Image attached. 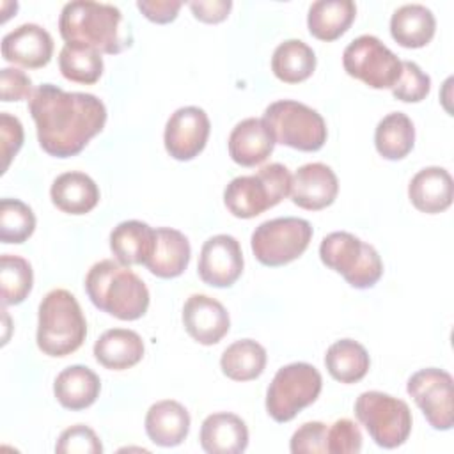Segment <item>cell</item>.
<instances>
[{"mask_svg":"<svg viewBox=\"0 0 454 454\" xmlns=\"http://www.w3.org/2000/svg\"><path fill=\"white\" fill-rule=\"evenodd\" d=\"M199 277L213 287H231L243 273V252L231 234H216L204 241L199 257Z\"/></svg>","mask_w":454,"mask_h":454,"instance_id":"obj_14","label":"cell"},{"mask_svg":"<svg viewBox=\"0 0 454 454\" xmlns=\"http://www.w3.org/2000/svg\"><path fill=\"white\" fill-rule=\"evenodd\" d=\"M94 356L110 371H124L142 360L144 340L133 330L112 328L94 342Z\"/></svg>","mask_w":454,"mask_h":454,"instance_id":"obj_24","label":"cell"},{"mask_svg":"<svg viewBox=\"0 0 454 454\" xmlns=\"http://www.w3.org/2000/svg\"><path fill=\"white\" fill-rule=\"evenodd\" d=\"M429 90H431L429 74H426L415 62L403 60L401 76L392 87L394 98L404 103H419L426 99Z\"/></svg>","mask_w":454,"mask_h":454,"instance_id":"obj_36","label":"cell"},{"mask_svg":"<svg viewBox=\"0 0 454 454\" xmlns=\"http://www.w3.org/2000/svg\"><path fill=\"white\" fill-rule=\"evenodd\" d=\"M376 151L385 160H403L415 145V128L411 119L403 112L385 115L374 131Z\"/></svg>","mask_w":454,"mask_h":454,"instance_id":"obj_30","label":"cell"},{"mask_svg":"<svg viewBox=\"0 0 454 454\" xmlns=\"http://www.w3.org/2000/svg\"><path fill=\"white\" fill-rule=\"evenodd\" d=\"M193 16L204 23H220L229 16L231 0H197L188 4Z\"/></svg>","mask_w":454,"mask_h":454,"instance_id":"obj_43","label":"cell"},{"mask_svg":"<svg viewBox=\"0 0 454 454\" xmlns=\"http://www.w3.org/2000/svg\"><path fill=\"white\" fill-rule=\"evenodd\" d=\"M326 424L323 422H305L291 436L289 449L293 454H323L326 450Z\"/></svg>","mask_w":454,"mask_h":454,"instance_id":"obj_39","label":"cell"},{"mask_svg":"<svg viewBox=\"0 0 454 454\" xmlns=\"http://www.w3.org/2000/svg\"><path fill=\"white\" fill-rule=\"evenodd\" d=\"M355 415L374 443L383 449L403 445L411 433L408 404L385 392H362L355 401Z\"/></svg>","mask_w":454,"mask_h":454,"instance_id":"obj_9","label":"cell"},{"mask_svg":"<svg viewBox=\"0 0 454 454\" xmlns=\"http://www.w3.org/2000/svg\"><path fill=\"white\" fill-rule=\"evenodd\" d=\"M275 149L273 135L266 122L248 117L238 122L229 135V154L241 167L261 165Z\"/></svg>","mask_w":454,"mask_h":454,"instance_id":"obj_18","label":"cell"},{"mask_svg":"<svg viewBox=\"0 0 454 454\" xmlns=\"http://www.w3.org/2000/svg\"><path fill=\"white\" fill-rule=\"evenodd\" d=\"M85 291L99 310L122 321L142 317L149 307V289L144 280L114 259L92 264L85 277Z\"/></svg>","mask_w":454,"mask_h":454,"instance_id":"obj_3","label":"cell"},{"mask_svg":"<svg viewBox=\"0 0 454 454\" xmlns=\"http://www.w3.org/2000/svg\"><path fill=\"white\" fill-rule=\"evenodd\" d=\"M452 376L438 367H426L413 372L406 383L408 394L422 410L433 429L449 431L454 424Z\"/></svg>","mask_w":454,"mask_h":454,"instance_id":"obj_12","label":"cell"},{"mask_svg":"<svg viewBox=\"0 0 454 454\" xmlns=\"http://www.w3.org/2000/svg\"><path fill=\"white\" fill-rule=\"evenodd\" d=\"M344 71L371 89H392L401 76L403 60L376 35L353 39L342 53Z\"/></svg>","mask_w":454,"mask_h":454,"instance_id":"obj_11","label":"cell"},{"mask_svg":"<svg viewBox=\"0 0 454 454\" xmlns=\"http://www.w3.org/2000/svg\"><path fill=\"white\" fill-rule=\"evenodd\" d=\"M266 349L252 340L241 339L232 342L220 358L222 372L234 381H250L262 374L266 367Z\"/></svg>","mask_w":454,"mask_h":454,"instance_id":"obj_32","label":"cell"},{"mask_svg":"<svg viewBox=\"0 0 454 454\" xmlns=\"http://www.w3.org/2000/svg\"><path fill=\"white\" fill-rule=\"evenodd\" d=\"M55 452L59 454H101L103 445L99 436L85 424H76L64 429L57 440Z\"/></svg>","mask_w":454,"mask_h":454,"instance_id":"obj_37","label":"cell"},{"mask_svg":"<svg viewBox=\"0 0 454 454\" xmlns=\"http://www.w3.org/2000/svg\"><path fill=\"white\" fill-rule=\"evenodd\" d=\"M291 177L282 163L264 165L252 176L234 177L223 190V204L236 218H254L289 195Z\"/></svg>","mask_w":454,"mask_h":454,"instance_id":"obj_5","label":"cell"},{"mask_svg":"<svg viewBox=\"0 0 454 454\" xmlns=\"http://www.w3.org/2000/svg\"><path fill=\"white\" fill-rule=\"evenodd\" d=\"M319 257L323 264L340 273L356 289L372 287L383 275V262L376 248L346 231L325 236L319 245Z\"/></svg>","mask_w":454,"mask_h":454,"instance_id":"obj_6","label":"cell"},{"mask_svg":"<svg viewBox=\"0 0 454 454\" xmlns=\"http://www.w3.org/2000/svg\"><path fill=\"white\" fill-rule=\"evenodd\" d=\"M360 449L362 433L351 419H339L328 427L326 450L330 454H356Z\"/></svg>","mask_w":454,"mask_h":454,"instance_id":"obj_38","label":"cell"},{"mask_svg":"<svg viewBox=\"0 0 454 454\" xmlns=\"http://www.w3.org/2000/svg\"><path fill=\"white\" fill-rule=\"evenodd\" d=\"M209 117L199 106L177 108L165 124L163 142L167 153L179 161L199 156L209 137Z\"/></svg>","mask_w":454,"mask_h":454,"instance_id":"obj_13","label":"cell"},{"mask_svg":"<svg viewBox=\"0 0 454 454\" xmlns=\"http://www.w3.org/2000/svg\"><path fill=\"white\" fill-rule=\"evenodd\" d=\"M35 231L32 207L18 199H2L0 204V239L2 243H23Z\"/></svg>","mask_w":454,"mask_h":454,"instance_id":"obj_35","label":"cell"},{"mask_svg":"<svg viewBox=\"0 0 454 454\" xmlns=\"http://www.w3.org/2000/svg\"><path fill=\"white\" fill-rule=\"evenodd\" d=\"M434 30V14L422 4L401 5L390 18V35L403 48L426 46L433 39Z\"/></svg>","mask_w":454,"mask_h":454,"instance_id":"obj_27","label":"cell"},{"mask_svg":"<svg viewBox=\"0 0 454 454\" xmlns=\"http://www.w3.org/2000/svg\"><path fill=\"white\" fill-rule=\"evenodd\" d=\"M190 422V413L181 403L163 399L147 410L145 433L160 447H176L188 436Z\"/></svg>","mask_w":454,"mask_h":454,"instance_id":"obj_20","label":"cell"},{"mask_svg":"<svg viewBox=\"0 0 454 454\" xmlns=\"http://www.w3.org/2000/svg\"><path fill=\"white\" fill-rule=\"evenodd\" d=\"M101 390L99 376L85 365H69L59 372L53 383V394L60 406L78 411L85 410L98 399Z\"/></svg>","mask_w":454,"mask_h":454,"instance_id":"obj_26","label":"cell"},{"mask_svg":"<svg viewBox=\"0 0 454 454\" xmlns=\"http://www.w3.org/2000/svg\"><path fill=\"white\" fill-rule=\"evenodd\" d=\"M51 202L67 215H85L99 202V188L83 172H64L51 183Z\"/></svg>","mask_w":454,"mask_h":454,"instance_id":"obj_23","label":"cell"},{"mask_svg":"<svg viewBox=\"0 0 454 454\" xmlns=\"http://www.w3.org/2000/svg\"><path fill=\"white\" fill-rule=\"evenodd\" d=\"M59 69L69 82L92 85L103 74V57L90 48L64 44L59 53Z\"/></svg>","mask_w":454,"mask_h":454,"instance_id":"obj_33","label":"cell"},{"mask_svg":"<svg viewBox=\"0 0 454 454\" xmlns=\"http://www.w3.org/2000/svg\"><path fill=\"white\" fill-rule=\"evenodd\" d=\"M0 142L4 156V172L9 168L11 160L18 154L23 145V126L18 117L2 112L0 114Z\"/></svg>","mask_w":454,"mask_h":454,"instance_id":"obj_41","label":"cell"},{"mask_svg":"<svg viewBox=\"0 0 454 454\" xmlns=\"http://www.w3.org/2000/svg\"><path fill=\"white\" fill-rule=\"evenodd\" d=\"M323 378L307 362L280 367L266 392V411L277 422H289L321 394Z\"/></svg>","mask_w":454,"mask_h":454,"instance_id":"obj_8","label":"cell"},{"mask_svg":"<svg viewBox=\"0 0 454 454\" xmlns=\"http://www.w3.org/2000/svg\"><path fill=\"white\" fill-rule=\"evenodd\" d=\"M408 197L411 204L427 215L445 211L452 204V177L443 167H426L419 170L410 184Z\"/></svg>","mask_w":454,"mask_h":454,"instance_id":"obj_21","label":"cell"},{"mask_svg":"<svg viewBox=\"0 0 454 454\" xmlns=\"http://www.w3.org/2000/svg\"><path fill=\"white\" fill-rule=\"evenodd\" d=\"M59 32L66 44L83 46L99 53H121L133 44L131 32L122 25V12L112 4L74 0L62 7Z\"/></svg>","mask_w":454,"mask_h":454,"instance_id":"obj_2","label":"cell"},{"mask_svg":"<svg viewBox=\"0 0 454 454\" xmlns=\"http://www.w3.org/2000/svg\"><path fill=\"white\" fill-rule=\"evenodd\" d=\"M339 193L335 172L319 161L301 165L291 177V200L309 211H319L333 204Z\"/></svg>","mask_w":454,"mask_h":454,"instance_id":"obj_16","label":"cell"},{"mask_svg":"<svg viewBox=\"0 0 454 454\" xmlns=\"http://www.w3.org/2000/svg\"><path fill=\"white\" fill-rule=\"evenodd\" d=\"M138 11L154 23H170L177 18L183 2L179 0H138Z\"/></svg>","mask_w":454,"mask_h":454,"instance_id":"obj_42","label":"cell"},{"mask_svg":"<svg viewBox=\"0 0 454 454\" xmlns=\"http://www.w3.org/2000/svg\"><path fill=\"white\" fill-rule=\"evenodd\" d=\"M262 121L266 122L275 144H282L298 151H319L326 142V122L314 108L293 101L280 99L266 106Z\"/></svg>","mask_w":454,"mask_h":454,"instance_id":"obj_7","label":"cell"},{"mask_svg":"<svg viewBox=\"0 0 454 454\" xmlns=\"http://www.w3.org/2000/svg\"><path fill=\"white\" fill-rule=\"evenodd\" d=\"M190 255V241L181 231L172 227H160L156 229L154 252L145 266L153 275L160 278H176L188 268Z\"/></svg>","mask_w":454,"mask_h":454,"instance_id":"obj_25","label":"cell"},{"mask_svg":"<svg viewBox=\"0 0 454 454\" xmlns=\"http://www.w3.org/2000/svg\"><path fill=\"white\" fill-rule=\"evenodd\" d=\"M156 245V229L140 220L121 222L110 232V250L124 266L145 264Z\"/></svg>","mask_w":454,"mask_h":454,"instance_id":"obj_22","label":"cell"},{"mask_svg":"<svg viewBox=\"0 0 454 454\" xmlns=\"http://www.w3.org/2000/svg\"><path fill=\"white\" fill-rule=\"evenodd\" d=\"M34 89L32 80L27 73L18 67H4L0 71V98L2 101H21L30 99Z\"/></svg>","mask_w":454,"mask_h":454,"instance_id":"obj_40","label":"cell"},{"mask_svg":"<svg viewBox=\"0 0 454 454\" xmlns=\"http://www.w3.org/2000/svg\"><path fill=\"white\" fill-rule=\"evenodd\" d=\"M85 335L87 323L76 298L66 289H51L39 303L37 348L48 356H67Z\"/></svg>","mask_w":454,"mask_h":454,"instance_id":"obj_4","label":"cell"},{"mask_svg":"<svg viewBox=\"0 0 454 454\" xmlns=\"http://www.w3.org/2000/svg\"><path fill=\"white\" fill-rule=\"evenodd\" d=\"M53 55V39L48 30L35 23H23L4 35L2 57L7 62L28 69L44 67Z\"/></svg>","mask_w":454,"mask_h":454,"instance_id":"obj_17","label":"cell"},{"mask_svg":"<svg viewBox=\"0 0 454 454\" xmlns=\"http://www.w3.org/2000/svg\"><path fill=\"white\" fill-rule=\"evenodd\" d=\"M312 239V225L298 216L266 220L255 227L250 247L255 259L264 266H284L298 259Z\"/></svg>","mask_w":454,"mask_h":454,"instance_id":"obj_10","label":"cell"},{"mask_svg":"<svg viewBox=\"0 0 454 454\" xmlns=\"http://www.w3.org/2000/svg\"><path fill=\"white\" fill-rule=\"evenodd\" d=\"M34 273L27 259L12 254H4L0 257V287H2V303L18 305L32 291Z\"/></svg>","mask_w":454,"mask_h":454,"instance_id":"obj_34","label":"cell"},{"mask_svg":"<svg viewBox=\"0 0 454 454\" xmlns=\"http://www.w3.org/2000/svg\"><path fill=\"white\" fill-rule=\"evenodd\" d=\"M28 112L44 153L57 158L78 154L106 122L105 103L89 92H67L53 83L34 89Z\"/></svg>","mask_w":454,"mask_h":454,"instance_id":"obj_1","label":"cell"},{"mask_svg":"<svg viewBox=\"0 0 454 454\" xmlns=\"http://www.w3.org/2000/svg\"><path fill=\"white\" fill-rule=\"evenodd\" d=\"M316 69L314 50L300 39H287L280 43L271 57L273 74L286 83H300L307 80Z\"/></svg>","mask_w":454,"mask_h":454,"instance_id":"obj_31","label":"cell"},{"mask_svg":"<svg viewBox=\"0 0 454 454\" xmlns=\"http://www.w3.org/2000/svg\"><path fill=\"white\" fill-rule=\"evenodd\" d=\"M183 325L193 340L213 346L227 335L231 319L218 300L207 294H192L183 307Z\"/></svg>","mask_w":454,"mask_h":454,"instance_id":"obj_15","label":"cell"},{"mask_svg":"<svg viewBox=\"0 0 454 454\" xmlns=\"http://www.w3.org/2000/svg\"><path fill=\"white\" fill-rule=\"evenodd\" d=\"M325 365L333 380L340 383H356L367 374L371 358L360 342L340 339L326 349Z\"/></svg>","mask_w":454,"mask_h":454,"instance_id":"obj_29","label":"cell"},{"mask_svg":"<svg viewBox=\"0 0 454 454\" xmlns=\"http://www.w3.org/2000/svg\"><path fill=\"white\" fill-rule=\"evenodd\" d=\"M356 5L351 0H317L309 7V32L319 41L339 39L353 23Z\"/></svg>","mask_w":454,"mask_h":454,"instance_id":"obj_28","label":"cell"},{"mask_svg":"<svg viewBox=\"0 0 454 454\" xmlns=\"http://www.w3.org/2000/svg\"><path fill=\"white\" fill-rule=\"evenodd\" d=\"M248 445L247 424L234 413L218 411L200 426V447L207 454H239Z\"/></svg>","mask_w":454,"mask_h":454,"instance_id":"obj_19","label":"cell"}]
</instances>
